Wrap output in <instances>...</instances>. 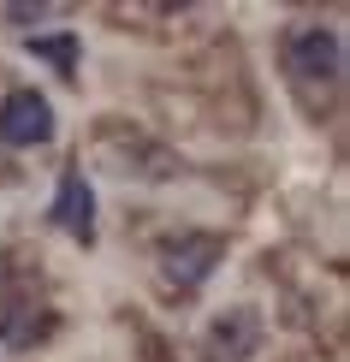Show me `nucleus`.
I'll list each match as a JSON object with an SVG mask.
<instances>
[{"mask_svg":"<svg viewBox=\"0 0 350 362\" xmlns=\"http://www.w3.org/2000/svg\"><path fill=\"white\" fill-rule=\"evenodd\" d=\"M285 71L297 83H339L344 71V36L332 24H303L291 42H285Z\"/></svg>","mask_w":350,"mask_h":362,"instance_id":"nucleus-1","label":"nucleus"},{"mask_svg":"<svg viewBox=\"0 0 350 362\" xmlns=\"http://www.w3.org/2000/svg\"><path fill=\"white\" fill-rule=\"evenodd\" d=\"M0 143L6 148L54 143V101L42 89H6V101H0Z\"/></svg>","mask_w":350,"mask_h":362,"instance_id":"nucleus-2","label":"nucleus"},{"mask_svg":"<svg viewBox=\"0 0 350 362\" xmlns=\"http://www.w3.org/2000/svg\"><path fill=\"white\" fill-rule=\"evenodd\" d=\"M48 220L59 232L71 238V244H95V185L83 178V167H66L54 185V202H48Z\"/></svg>","mask_w":350,"mask_h":362,"instance_id":"nucleus-3","label":"nucleus"},{"mask_svg":"<svg viewBox=\"0 0 350 362\" xmlns=\"http://www.w3.org/2000/svg\"><path fill=\"white\" fill-rule=\"evenodd\" d=\"M220 255H226V244H220L214 232H185L173 250H166V279H173V285H185V291H196V285L214 274V262H220Z\"/></svg>","mask_w":350,"mask_h":362,"instance_id":"nucleus-4","label":"nucleus"},{"mask_svg":"<svg viewBox=\"0 0 350 362\" xmlns=\"http://www.w3.org/2000/svg\"><path fill=\"white\" fill-rule=\"evenodd\" d=\"M54 315L42 303H30V297H12V303H0V344H12V351H30L36 339H48Z\"/></svg>","mask_w":350,"mask_h":362,"instance_id":"nucleus-5","label":"nucleus"},{"mask_svg":"<svg viewBox=\"0 0 350 362\" xmlns=\"http://www.w3.org/2000/svg\"><path fill=\"white\" fill-rule=\"evenodd\" d=\"M255 339H262V321H255L250 309H232V327H214V351H220V362H243L255 351Z\"/></svg>","mask_w":350,"mask_h":362,"instance_id":"nucleus-6","label":"nucleus"},{"mask_svg":"<svg viewBox=\"0 0 350 362\" xmlns=\"http://www.w3.org/2000/svg\"><path fill=\"white\" fill-rule=\"evenodd\" d=\"M36 59H48V66L59 71V78H78V59H83V48H78V30H54V36H30L24 42Z\"/></svg>","mask_w":350,"mask_h":362,"instance_id":"nucleus-7","label":"nucleus"}]
</instances>
